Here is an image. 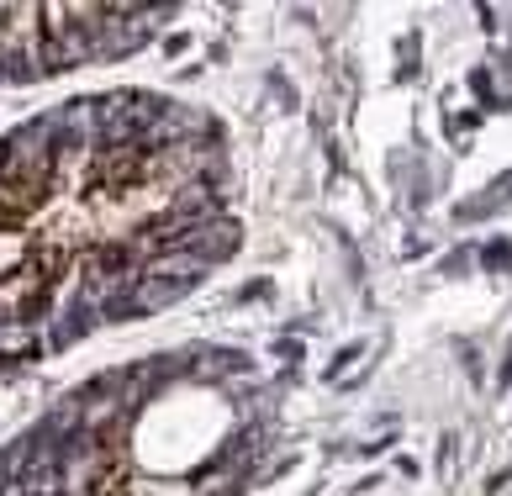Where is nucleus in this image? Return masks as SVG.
<instances>
[{
  "instance_id": "obj_1",
  "label": "nucleus",
  "mask_w": 512,
  "mask_h": 496,
  "mask_svg": "<svg viewBox=\"0 0 512 496\" xmlns=\"http://www.w3.org/2000/svg\"><path fill=\"white\" fill-rule=\"evenodd\" d=\"M206 270L212 264L206 259H196L191 248H164V254H154V259H143V280H164V285H180V291H191L196 280H206Z\"/></svg>"
},
{
  "instance_id": "obj_2",
  "label": "nucleus",
  "mask_w": 512,
  "mask_h": 496,
  "mask_svg": "<svg viewBox=\"0 0 512 496\" xmlns=\"http://www.w3.org/2000/svg\"><path fill=\"white\" fill-rule=\"evenodd\" d=\"M43 343H37V328L32 322H6L0 328V359H22V354H37Z\"/></svg>"
},
{
  "instance_id": "obj_3",
  "label": "nucleus",
  "mask_w": 512,
  "mask_h": 496,
  "mask_svg": "<svg viewBox=\"0 0 512 496\" xmlns=\"http://www.w3.org/2000/svg\"><path fill=\"white\" fill-rule=\"evenodd\" d=\"M0 496H32L22 481H0Z\"/></svg>"
}]
</instances>
